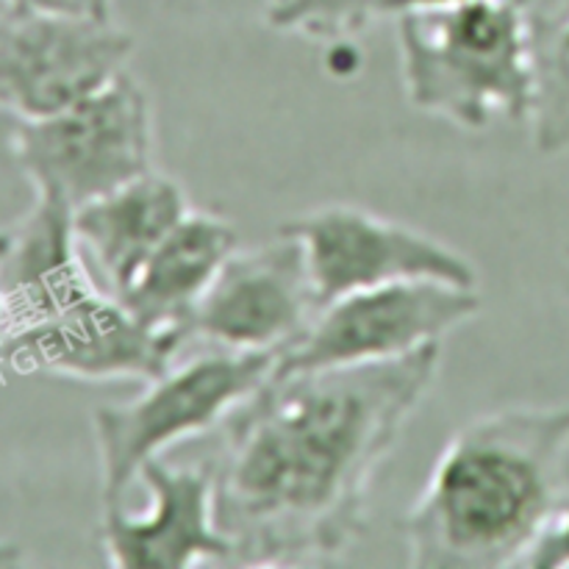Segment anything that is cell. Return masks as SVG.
<instances>
[{
	"label": "cell",
	"mask_w": 569,
	"mask_h": 569,
	"mask_svg": "<svg viewBox=\"0 0 569 569\" xmlns=\"http://www.w3.org/2000/svg\"><path fill=\"white\" fill-rule=\"evenodd\" d=\"M28 9L50 11V14L81 17V20H111L114 0H11Z\"/></svg>",
	"instance_id": "cell-18"
},
{
	"label": "cell",
	"mask_w": 569,
	"mask_h": 569,
	"mask_svg": "<svg viewBox=\"0 0 569 569\" xmlns=\"http://www.w3.org/2000/svg\"><path fill=\"white\" fill-rule=\"evenodd\" d=\"M306 253L320 309L361 289L442 281L476 289L472 261L431 233L348 203L320 206L283 222Z\"/></svg>",
	"instance_id": "cell-7"
},
{
	"label": "cell",
	"mask_w": 569,
	"mask_h": 569,
	"mask_svg": "<svg viewBox=\"0 0 569 569\" xmlns=\"http://www.w3.org/2000/svg\"><path fill=\"white\" fill-rule=\"evenodd\" d=\"M395 17L411 109L459 131L528 122L537 89L528 0H470Z\"/></svg>",
	"instance_id": "cell-3"
},
{
	"label": "cell",
	"mask_w": 569,
	"mask_h": 569,
	"mask_svg": "<svg viewBox=\"0 0 569 569\" xmlns=\"http://www.w3.org/2000/svg\"><path fill=\"white\" fill-rule=\"evenodd\" d=\"M481 315L476 289L442 281H400L361 289L317 311L303 337L276 361L272 376L378 365L442 345Z\"/></svg>",
	"instance_id": "cell-6"
},
{
	"label": "cell",
	"mask_w": 569,
	"mask_h": 569,
	"mask_svg": "<svg viewBox=\"0 0 569 569\" xmlns=\"http://www.w3.org/2000/svg\"><path fill=\"white\" fill-rule=\"evenodd\" d=\"M183 342L181 331L144 326L120 298L98 289L53 320L11 333L3 353L22 372L148 383L170 370Z\"/></svg>",
	"instance_id": "cell-10"
},
{
	"label": "cell",
	"mask_w": 569,
	"mask_h": 569,
	"mask_svg": "<svg viewBox=\"0 0 569 569\" xmlns=\"http://www.w3.org/2000/svg\"><path fill=\"white\" fill-rule=\"evenodd\" d=\"M139 481L150 506L128 515L122 506L103 509L98 542L117 569H187L203 561H231V542L217 526L214 467H170L153 459Z\"/></svg>",
	"instance_id": "cell-11"
},
{
	"label": "cell",
	"mask_w": 569,
	"mask_h": 569,
	"mask_svg": "<svg viewBox=\"0 0 569 569\" xmlns=\"http://www.w3.org/2000/svg\"><path fill=\"white\" fill-rule=\"evenodd\" d=\"M20 559H22L20 545L3 542V539H0V567H14Z\"/></svg>",
	"instance_id": "cell-22"
},
{
	"label": "cell",
	"mask_w": 569,
	"mask_h": 569,
	"mask_svg": "<svg viewBox=\"0 0 569 569\" xmlns=\"http://www.w3.org/2000/svg\"><path fill=\"white\" fill-rule=\"evenodd\" d=\"M11 156L33 192L67 209L153 170L156 126L148 89L128 70L42 120H17Z\"/></svg>",
	"instance_id": "cell-4"
},
{
	"label": "cell",
	"mask_w": 569,
	"mask_h": 569,
	"mask_svg": "<svg viewBox=\"0 0 569 569\" xmlns=\"http://www.w3.org/2000/svg\"><path fill=\"white\" fill-rule=\"evenodd\" d=\"M569 403L506 406L450 433L400 522L409 567L526 565L567 495Z\"/></svg>",
	"instance_id": "cell-2"
},
{
	"label": "cell",
	"mask_w": 569,
	"mask_h": 569,
	"mask_svg": "<svg viewBox=\"0 0 569 569\" xmlns=\"http://www.w3.org/2000/svg\"><path fill=\"white\" fill-rule=\"evenodd\" d=\"M528 11L533 20H548V17L567 14L569 0H528Z\"/></svg>",
	"instance_id": "cell-19"
},
{
	"label": "cell",
	"mask_w": 569,
	"mask_h": 569,
	"mask_svg": "<svg viewBox=\"0 0 569 569\" xmlns=\"http://www.w3.org/2000/svg\"><path fill=\"white\" fill-rule=\"evenodd\" d=\"M470 3V0H398V11L406 9H439V6Z\"/></svg>",
	"instance_id": "cell-20"
},
{
	"label": "cell",
	"mask_w": 569,
	"mask_h": 569,
	"mask_svg": "<svg viewBox=\"0 0 569 569\" xmlns=\"http://www.w3.org/2000/svg\"><path fill=\"white\" fill-rule=\"evenodd\" d=\"M133 37L114 20H81L9 3L0 14V111L42 120L128 70Z\"/></svg>",
	"instance_id": "cell-8"
},
{
	"label": "cell",
	"mask_w": 569,
	"mask_h": 569,
	"mask_svg": "<svg viewBox=\"0 0 569 569\" xmlns=\"http://www.w3.org/2000/svg\"><path fill=\"white\" fill-rule=\"evenodd\" d=\"M531 569H565L569 567V492L559 503L556 515L550 517L548 528L537 539L533 550L528 553L526 565Z\"/></svg>",
	"instance_id": "cell-17"
},
{
	"label": "cell",
	"mask_w": 569,
	"mask_h": 569,
	"mask_svg": "<svg viewBox=\"0 0 569 569\" xmlns=\"http://www.w3.org/2000/svg\"><path fill=\"white\" fill-rule=\"evenodd\" d=\"M278 353L214 350L148 381L126 403L98 406L92 415L100 461V503L122 506L128 487L148 461L172 445L226 422L272 378Z\"/></svg>",
	"instance_id": "cell-5"
},
{
	"label": "cell",
	"mask_w": 569,
	"mask_h": 569,
	"mask_svg": "<svg viewBox=\"0 0 569 569\" xmlns=\"http://www.w3.org/2000/svg\"><path fill=\"white\" fill-rule=\"evenodd\" d=\"M189 209L187 189L153 167L72 211V226L83 256L109 281L111 295H120Z\"/></svg>",
	"instance_id": "cell-14"
},
{
	"label": "cell",
	"mask_w": 569,
	"mask_h": 569,
	"mask_svg": "<svg viewBox=\"0 0 569 569\" xmlns=\"http://www.w3.org/2000/svg\"><path fill=\"white\" fill-rule=\"evenodd\" d=\"M398 14V0H267V22L311 42H350L376 20Z\"/></svg>",
	"instance_id": "cell-16"
},
{
	"label": "cell",
	"mask_w": 569,
	"mask_h": 569,
	"mask_svg": "<svg viewBox=\"0 0 569 569\" xmlns=\"http://www.w3.org/2000/svg\"><path fill=\"white\" fill-rule=\"evenodd\" d=\"M233 253V222L217 211L189 209L187 217L144 259L131 283L114 298H120L144 326L181 331L189 339V322L200 298L209 292Z\"/></svg>",
	"instance_id": "cell-13"
},
{
	"label": "cell",
	"mask_w": 569,
	"mask_h": 569,
	"mask_svg": "<svg viewBox=\"0 0 569 569\" xmlns=\"http://www.w3.org/2000/svg\"><path fill=\"white\" fill-rule=\"evenodd\" d=\"M537 89L531 106V139L542 156L569 153V11L533 20Z\"/></svg>",
	"instance_id": "cell-15"
},
{
	"label": "cell",
	"mask_w": 569,
	"mask_h": 569,
	"mask_svg": "<svg viewBox=\"0 0 569 569\" xmlns=\"http://www.w3.org/2000/svg\"><path fill=\"white\" fill-rule=\"evenodd\" d=\"M6 3H11V0H6Z\"/></svg>",
	"instance_id": "cell-23"
},
{
	"label": "cell",
	"mask_w": 569,
	"mask_h": 569,
	"mask_svg": "<svg viewBox=\"0 0 569 569\" xmlns=\"http://www.w3.org/2000/svg\"><path fill=\"white\" fill-rule=\"evenodd\" d=\"M9 337H11V317H9V306H6L3 283H0V348L9 342Z\"/></svg>",
	"instance_id": "cell-21"
},
{
	"label": "cell",
	"mask_w": 569,
	"mask_h": 569,
	"mask_svg": "<svg viewBox=\"0 0 569 569\" xmlns=\"http://www.w3.org/2000/svg\"><path fill=\"white\" fill-rule=\"evenodd\" d=\"M320 311L300 242L289 233L226 261L200 298L189 339L244 353H278L298 342Z\"/></svg>",
	"instance_id": "cell-9"
},
{
	"label": "cell",
	"mask_w": 569,
	"mask_h": 569,
	"mask_svg": "<svg viewBox=\"0 0 569 569\" xmlns=\"http://www.w3.org/2000/svg\"><path fill=\"white\" fill-rule=\"evenodd\" d=\"M0 283L11 333L53 320L98 292L78 244L72 209L48 194H37L20 220L0 228Z\"/></svg>",
	"instance_id": "cell-12"
},
{
	"label": "cell",
	"mask_w": 569,
	"mask_h": 569,
	"mask_svg": "<svg viewBox=\"0 0 569 569\" xmlns=\"http://www.w3.org/2000/svg\"><path fill=\"white\" fill-rule=\"evenodd\" d=\"M442 345L272 376L226 417L217 526L244 567L322 565L359 542L372 483L439 376Z\"/></svg>",
	"instance_id": "cell-1"
}]
</instances>
